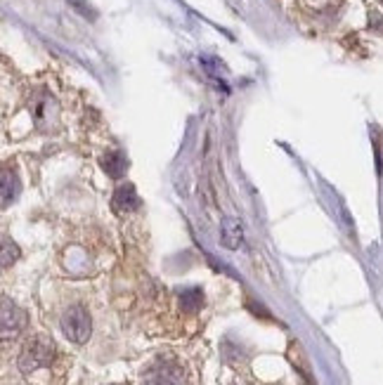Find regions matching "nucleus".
Masks as SVG:
<instances>
[{
  "mask_svg": "<svg viewBox=\"0 0 383 385\" xmlns=\"http://www.w3.org/2000/svg\"><path fill=\"white\" fill-rule=\"evenodd\" d=\"M55 359V345L50 338L36 336L24 345L22 355H20V369L24 374H34L38 369L50 366Z\"/></svg>",
  "mask_w": 383,
  "mask_h": 385,
  "instance_id": "nucleus-1",
  "label": "nucleus"
},
{
  "mask_svg": "<svg viewBox=\"0 0 383 385\" xmlns=\"http://www.w3.org/2000/svg\"><path fill=\"white\" fill-rule=\"evenodd\" d=\"M92 324H90V314L83 305H73L62 314V333L76 345H83L90 338Z\"/></svg>",
  "mask_w": 383,
  "mask_h": 385,
  "instance_id": "nucleus-2",
  "label": "nucleus"
},
{
  "mask_svg": "<svg viewBox=\"0 0 383 385\" xmlns=\"http://www.w3.org/2000/svg\"><path fill=\"white\" fill-rule=\"evenodd\" d=\"M142 385H185L182 366L175 359L159 357L150 369L142 374Z\"/></svg>",
  "mask_w": 383,
  "mask_h": 385,
  "instance_id": "nucleus-3",
  "label": "nucleus"
},
{
  "mask_svg": "<svg viewBox=\"0 0 383 385\" xmlns=\"http://www.w3.org/2000/svg\"><path fill=\"white\" fill-rule=\"evenodd\" d=\"M27 326V312L17 307L8 296L3 298V338L8 340Z\"/></svg>",
  "mask_w": 383,
  "mask_h": 385,
  "instance_id": "nucleus-4",
  "label": "nucleus"
},
{
  "mask_svg": "<svg viewBox=\"0 0 383 385\" xmlns=\"http://www.w3.org/2000/svg\"><path fill=\"white\" fill-rule=\"evenodd\" d=\"M111 206H114L116 213H121V215L133 213L135 208H140V196L133 184H128V182L121 184V187L114 191V196H111Z\"/></svg>",
  "mask_w": 383,
  "mask_h": 385,
  "instance_id": "nucleus-5",
  "label": "nucleus"
},
{
  "mask_svg": "<svg viewBox=\"0 0 383 385\" xmlns=\"http://www.w3.org/2000/svg\"><path fill=\"white\" fill-rule=\"evenodd\" d=\"M220 241L225 248H239L244 241V229L239 225V220H234V217H225V220L220 222Z\"/></svg>",
  "mask_w": 383,
  "mask_h": 385,
  "instance_id": "nucleus-6",
  "label": "nucleus"
},
{
  "mask_svg": "<svg viewBox=\"0 0 383 385\" xmlns=\"http://www.w3.org/2000/svg\"><path fill=\"white\" fill-rule=\"evenodd\" d=\"M102 168L107 170L109 177L119 180V177L126 175V170H128V159L123 157L121 152H109L107 157L102 159Z\"/></svg>",
  "mask_w": 383,
  "mask_h": 385,
  "instance_id": "nucleus-7",
  "label": "nucleus"
},
{
  "mask_svg": "<svg viewBox=\"0 0 383 385\" xmlns=\"http://www.w3.org/2000/svg\"><path fill=\"white\" fill-rule=\"evenodd\" d=\"M201 305H203L201 289H185L182 293H180V307H182V312L194 314V312H199Z\"/></svg>",
  "mask_w": 383,
  "mask_h": 385,
  "instance_id": "nucleus-8",
  "label": "nucleus"
},
{
  "mask_svg": "<svg viewBox=\"0 0 383 385\" xmlns=\"http://www.w3.org/2000/svg\"><path fill=\"white\" fill-rule=\"evenodd\" d=\"M17 189H20L17 175L10 168H3V206H10V201H15Z\"/></svg>",
  "mask_w": 383,
  "mask_h": 385,
  "instance_id": "nucleus-9",
  "label": "nucleus"
},
{
  "mask_svg": "<svg viewBox=\"0 0 383 385\" xmlns=\"http://www.w3.org/2000/svg\"><path fill=\"white\" fill-rule=\"evenodd\" d=\"M17 258H20V248H17V244L10 239H3V267H10Z\"/></svg>",
  "mask_w": 383,
  "mask_h": 385,
  "instance_id": "nucleus-10",
  "label": "nucleus"
},
{
  "mask_svg": "<svg viewBox=\"0 0 383 385\" xmlns=\"http://www.w3.org/2000/svg\"><path fill=\"white\" fill-rule=\"evenodd\" d=\"M69 3H71L78 12H81L83 17H90V20H95V17H97L95 10L90 8V3H85V0H69Z\"/></svg>",
  "mask_w": 383,
  "mask_h": 385,
  "instance_id": "nucleus-11",
  "label": "nucleus"
},
{
  "mask_svg": "<svg viewBox=\"0 0 383 385\" xmlns=\"http://www.w3.org/2000/svg\"><path fill=\"white\" fill-rule=\"evenodd\" d=\"M114 385H128V383H114Z\"/></svg>",
  "mask_w": 383,
  "mask_h": 385,
  "instance_id": "nucleus-12",
  "label": "nucleus"
}]
</instances>
